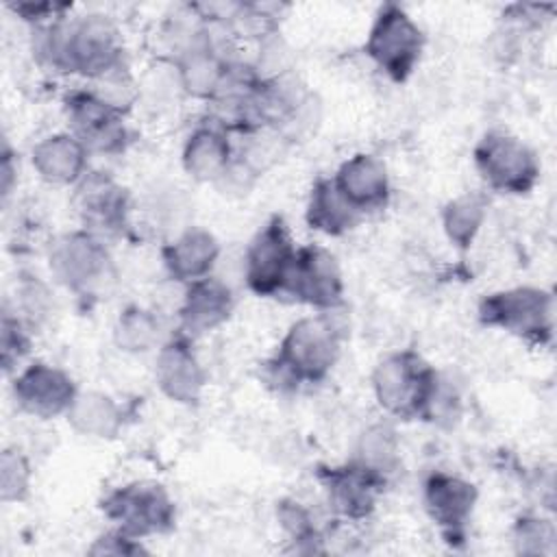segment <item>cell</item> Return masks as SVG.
Listing matches in <instances>:
<instances>
[{
  "label": "cell",
  "instance_id": "obj_1",
  "mask_svg": "<svg viewBox=\"0 0 557 557\" xmlns=\"http://www.w3.org/2000/svg\"><path fill=\"white\" fill-rule=\"evenodd\" d=\"M35 52L50 67L91 81L124 67L122 35L102 13L59 17L37 26Z\"/></svg>",
  "mask_w": 557,
  "mask_h": 557
},
{
  "label": "cell",
  "instance_id": "obj_2",
  "mask_svg": "<svg viewBox=\"0 0 557 557\" xmlns=\"http://www.w3.org/2000/svg\"><path fill=\"white\" fill-rule=\"evenodd\" d=\"M339 350L342 333L335 322L324 313L307 315L287 329L276 355L265 363V374L278 389L320 383L337 363Z\"/></svg>",
  "mask_w": 557,
  "mask_h": 557
},
{
  "label": "cell",
  "instance_id": "obj_3",
  "mask_svg": "<svg viewBox=\"0 0 557 557\" xmlns=\"http://www.w3.org/2000/svg\"><path fill=\"white\" fill-rule=\"evenodd\" d=\"M476 315L483 326L511 333L527 344L544 346L553 337L555 298L542 287H511L481 298Z\"/></svg>",
  "mask_w": 557,
  "mask_h": 557
},
{
  "label": "cell",
  "instance_id": "obj_4",
  "mask_svg": "<svg viewBox=\"0 0 557 557\" xmlns=\"http://www.w3.org/2000/svg\"><path fill=\"white\" fill-rule=\"evenodd\" d=\"M437 370L416 350L385 355L372 370V392L379 407L394 418H420Z\"/></svg>",
  "mask_w": 557,
  "mask_h": 557
},
{
  "label": "cell",
  "instance_id": "obj_5",
  "mask_svg": "<svg viewBox=\"0 0 557 557\" xmlns=\"http://www.w3.org/2000/svg\"><path fill=\"white\" fill-rule=\"evenodd\" d=\"M363 50L389 81L405 83L422 59L424 33L400 4L387 2L379 9Z\"/></svg>",
  "mask_w": 557,
  "mask_h": 557
},
{
  "label": "cell",
  "instance_id": "obj_6",
  "mask_svg": "<svg viewBox=\"0 0 557 557\" xmlns=\"http://www.w3.org/2000/svg\"><path fill=\"white\" fill-rule=\"evenodd\" d=\"M100 509L115 529L137 540L163 535L176 520L174 500L168 490L154 481H133L111 490L102 498Z\"/></svg>",
  "mask_w": 557,
  "mask_h": 557
},
{
  "label": "cell",
  "instance_id": "obj_7",
  "mask_svg": "<svg viewBox=\"0 0 557 557\" xmlns=\"http://www.w3.org/2000/svg\"><path fill=\"white\" fill-rule=\"evenodd\" d=\"M474 168L490 189L529 194L540 178L535 152L507 131H490L474 146Z\"/></svg>",
  "mask_w": 557,
  "mask_h": 557
},
{
  "label": "cell",
  "instance_id": "obj_8",
  "mask_svg": "<svg viewBox=\"0 0 557 557\" xmlns=\"http://www.w3.org/2000/svg\"><path fill=\"white\" fill-rule=\"evenodd\" d=\"M52 276L78 296L94 294L111 276V255L104 242L83 228L59 235L48 250Z\"/></svg>",
  "mask_w": 557,
  "mask_h": 557
},
{
  "label": "cell",
  "instance_id": "obj_9",
  "mask_svg": "<svg viewBox=\"0 0 557 557\" xmlns=\"http://www.w3.org/2000/svg\"><path fill=\"white\" fill-rule=\"evenodd\" d=\"M287 222L272 215L250 239L244 252V278L257 296H281L296 257Z\"/></svg>",
  "mask_w": 557,
  "mask_h": 557
},
{
  "label": "cell",
  "instance_id": "obj_10",
  "mask_svg": "<svg viewBox=\"0 0 557 557\" xmlns=\"http://www.w3.org/2000/svg\"><path fill=\"white\" fill-rule=\"evenodd\" d=\"M70 133L91 152L117 154L128 144L124 111L100 98L94 89H78L65 96Z\"/></svg>",
  "mask_w": 557,
  "mask_h": 557
},
{
  "label": "cell",
  "instance_id": "obj_11",
  "mask_svg": "<svg viewBox=\"0 0 557 557\" xmlns=\"http://www.w3.org/2000/svg\"><path fill=\"white\" fill-rule=\"evenodd\" d=\"M281 296H292V300L318 311L339 307L344 300V278L335 255L318 244L300 246Z\"/></svg>",
  "mask_w": 557,
  "mask_h": 557
},
{
  "label": "cell",
  "instance_id": "obj_12",
  "mask_svg": "<svg viewBox=\"0 0 557 557\" xmlns=\"http://www.w3.org/2000/svg\"><path fill=\"white\" fill-rule=\"evenodd\" d=\"M318 481L326 494L329 507L344 520H366L383 492L387 479L350 459L342 466H320Z\"/></svg>",
  "mask_w": 557,
  "mask_h": 557
},
{
  "label": "cell",
  "instance_id": "obj_13",
  "mask_svg": "<svg viewBox=\"0 0 557 557\" xmlns=\"http://www.w3.org/2000/svg\"><path fill=\"white\" fill-rule=\"evenodd\" d=\"M76 394L74 379L65 370L44 361L26 366L13 381L15 405L24 413L41 420L65 416Z\"/></svg>",
  "mask_w": 557,
  "mask_h": 557
},
{
  "label": "cell",
  "instance_id": "obj_14",
  "mask_svg": "<svg viewBox=\"0 0 557 557\" xmlns=\"http://www.w3.org/2000/svg\"><path fill=\"white\" fill-rule=\"evenodd\" d=\"M74 207L85 228L98 237L117 235L128 226V191L104 172H87L76 183Z\"/></svg>",
  "mask_w": 557,
  "mask_h": 557
},
{
  "label": "cell",
  "instance_id": "obj_15",
  "mask_svg": "<svg viewBox=\"0 0 557 557\" xmlns=\"http://www.w3.org/2000/svg\"><path fill=\"white\" fill-rule=\"evenodd\" d=\"M154 381L165 398L178 405H196L207 385V372L191 346V337L176 333L159 346Z\"/></svg>",
  "mask_w": 557,
  "mask_h": 557
},
{
  "label": "cell",
  "instance_id": "obj_16",
  "mask_svg": "<svg viewBox=\"0 0 557 557\" xmlns=\"http://www.w3.org/2000/svg\"><path fill=\"white\" fill-rule=\"evenodd\" d=\"M422 500L429 518L440 527L444 537L453 542L463 537L479 500V490L457 474L435 470L424 481Z\"/></svg>",
  "mask_w": 557,
  "mask_h": 557
},
{
  "label": "cell",
  "instance_id": "obj_17",
  "mask_svg": "<svg viewBox=\"0 0 557 557\" xmlns=\"http://www.w3.org/2000/svg\"><path fill=\"white\" fill-rule=\"evenodd\" d=\"M333 183L359 215L381 211L389 202V174L374 154L357 152L346 159L333 174Z\"/></svg>",
  "mask_w": 557,
  "mask_h": 557
},
{
  "label": "cell",
  "instance_id": "obj_18",
  "mask_svg": "<svg viewBox=\"0 0 557 557\" xmlns=\"http://www.w3.org/2000/svg\"><path fill=\"white\" fill-rule=\"evenodd\" d=\"M235 296L222 278L209 274L200 281H194L185 285V296L178 309L181 333L191 339L211 333L231 318Z\"/></svg>",
  "mask_w": 557,
  "mask_h": 557
},
{
  "label": "cell",
  "instance_id": "obj_19",
  "mask_svg": "<svg viewBox=\"0 0 557 557\" xmlns=\"http://www.w3.org/2000/svg\"><path fill=\"white\" fill-rule=\"evenodd\" d=\"M161 259L174 281L189 285L213 272L220 259V242L211 231L189 226L161 248Z\"/></svg>",
  "mask_w": 557,
  "mask_h": 557
},
{
  "label": "cell",
  "instance_id": "obj_20",
  "mask_svg": "<svg viewBox=\"0 0 557 557\" xmlns=\"http://www.w3.org/2000/svg\"><path fill=\"white\" fill-rule=\"evenodd\" d=\"M228 133L215 122L198 124L183 146V170L198 183H218L233 161Z\"/></svg>",
  "mask_w": 557,
  "mask_h": 557
},
{
  "label": "cell",
  "instance_id": "obj_21",
  "mask_svg": "<svg viewBox=\"0 0 557 557\" xmlns=\"http://www.w3.org/2000/svg\"><path fill=\"white\" fill-rule=\"evenodd\" d=\"M87 157L89 150L72 133H52L30 152L35 172L50 185H76L87 174Z\"/></svg>",
  "mask_w": 557,
  "mask_h": 557
},
{
  "label": "cell",
  "instance_id": "obj_22",
  "mask_svg": "<svg viewBox=\"0 0 557 557\" xmlns=\"http://www.w3.org/2000/svg\"><path fill=\"white\" fill-rule=\"evenodd\" d=\"M65 418L78 435L94 440H113L124 426L122 407L98 389L78 392Z\"/></svg>",
  "mask_w": 557,
  "mask_h": 557
},
{
  "label": "cell",
  "instance_id": "obj_23",
  "mask_svg": "<svg viewBox=\"0 0 557 557\" xmlns=\"http://www.w3.org/2000/svg\"><path fill=\"white\" fill-rule=\"evenodd\" d=\"M305 218L313 231L331 237H339L352 231L361 220V215L344 200V196L335 187L333 176H320L313 183Z\"/></svg>",
  "mask_w": 557,
  "mask_h": 557
},
{
  "label": "cell",
  "instance_id": "obj_24",
  "mask_svg": "<svg viewBox=\"0 0 557 557\" xmlns=\"http://www.w3.org/2000/svg\"><path fill=\"white\" fill-rule=\"evenodd\" d=\"M485 218H487L485 196L468 191L444 205L442 228L455 248L468 250L474 244Z\"/></svg>",
  "mask_w": 557,
  "mask_h": 557
},
{
  "label": "cell",
  "instance_id": "obj_25",
  "mask_svg": "<svg viewBox=\"0 0 557 557\" xmlns=\"http://www.w3.org/2000/svg\"><path fill=\"white\" fill-rule=\"evenodd\" d=\"M352 459L363 463L366 468L374 470L383 479H387L392 472H396V468L400 463V442H398L394 426L387 422L370 424L359 435Z\"/></svg>",
  "mask_w": 557,
  "mask_h": 557
},
{
  "label": "cell",
  "instance_id": "obj_26",
  "mask_svg": "<svg viewBox=\"0 0 557 557\" xmlns=\"http://www.w3.org/2000/svg\"><path fill=\"white\" fill-rule=\"evenodd\" d=\"M159 320L150 309L128 305L113 326V342L124 352H148L159 344Z\"/></svg>",
  "mask_w": 557,
  "mask_h": 557
},
{
  "label": "cell",
  "instance_id": "obj_27",
  "mask_svg": "<svg viewBox=\"0 0 557 557\" xmlns=\"http://www.w3.org/2000/svg\"><path fill=\"white\" fill-rule=\"evenodd\" d=\"M511 544L518 555H555L557 529L548 518L524 513L511 527Z\"/></svg>",
  "mask_w": 557,
  "mask_h": 557
},
{
  "label": "cell",
  "instance_id": "obj_28",
  "mask_svg": "<svg viewBox=\"0 0 557 557\" xmlns=\"http://www.w3.org/2000/svg\"><path fill=\"white\" fill-rule=\"evenodd\" d=\"M276 520L296 550H307V553L320 550L315 546L320 542L318 527L313 522L311 511L302 503L294 498H281L276 503Z\"/></svg>",
  "mask_w": 557,
  "mask_h": 557
},
{
  "label": "cell",
  "instance_id": "obj_29",
  "mask_svg": "<svg viewBox=\"0 0 557 557\" xmlns=\"http://www.w3.org/2000/svg\"><path fill=\"white\" fill-rule=\"evenodd\" d=\"M33 470L20 448L7 446L0 455V500L22 503L30 494Z\"/></svg>",
  "mask_w": 557,
  "mask_h": 557
},
{
  "label": "cell",
  "instance_id": "obj_30",
  "mask_svg": "<svg viewBox=\"0 0 557 557\" xmlns=\"http://www.w3.org/2000/svg\"><path fill=\"white\" fill-rule=\"evenodd\" d=\"M459 413H461V396L457 387L437 372L431 385V392L426 396V403L422 407L420 420H426L431 424H453L459 418Z\"/></svg>",
  "mask_w": 557,
  "mask_h": 557
},
{
  "label": "cell",
  "instance_id": "obj_31",
  "mask_svg": "<svg viewBox=\"0 0 557 557\" xmlns=\"http://www.w3.org/2000/svg\"><path fill=\"white\" fill-rule=\"evenodd\" d=\"M30 337L26 322L20 315H11L4 311L2 324H0V361L4 372L9 374L17 363L28 355Z\"/></svg>",
  "mask_w": 557,
  "mask_h": 557
},
{
  "label": "cell",
  "instance_id": "obj_32",
  "mask_svg": "<svg viewBox=\"0 0 557 557\" xmlns=\"http://www.w3.org/2000/svg\"><path fill=\"white\" fill-rule=\"evenodd\" d=\"M20 309H22V320L26 322H41L50 315V309H52V298H50V292L46 289L44 283L35 281V278H28L20 285Z\"/></svg>",
  "mask_w": 557,
  "mask_h": 557
},
{
  "label": "cell",
  "instance_id": "obj_33",
  "mask_svg": "<svg viewBox=\"0 0 557 557\" xmlns=\"http://www.w3.org/2000/svg\"><path fill=\"white\" fill-rule=\"evenodd\" d=\"M89 555H141L148 553L141 540L126 535L120 529H111L94 540V544L87 550Z\"/></svg>",
  "mask_w": 557,
  "mask_h": 557
},
{
  "label": "cell",
  "instance_id": "obj_34",
  "mask_svg": "<svg viewBox=\"0 0 557 557\" xmlns=\"http://www.w3.org/2000/svg\"><path fill=\"white\" fill-rule=\"evenodd\" d=\"M15 181H17V165L13 159V150L4 141L2 144V163H0V189H2L4 200L11 196Z\"/></svg>",
  "mask_w": 557,
  "mask_h": 557
}]
</instances>
